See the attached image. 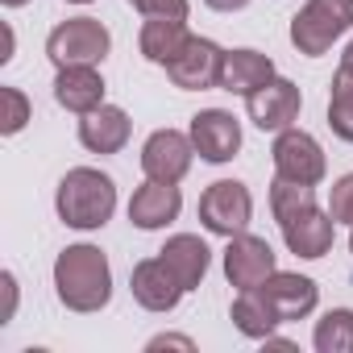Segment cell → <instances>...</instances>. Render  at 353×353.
Instances as JSON below:
<instances>
[{"label": "cell", "instance_id": "cell-2", "mask_svg": "<svg viewBox=\"0 0 353 353\" xmlns=\"http://www.w3.org/2000/svg\"><path fill=\"white\" fill-rule=\"evenodd\" d=\"M54 208H59V221L67 229H79V233L104 229L117 212V183L96 166H75L63 174Z\"/></svg>", "mask_w": 353, "mask_h": 353}, {"label": "cell", "instance_id": "cell-12", "mask_svg": "<svg viewBox=\"0 0 353 353\" xmlns=\"http://www.w3.org/2000/svg\"><path fill=\"white\" fill-rule=\"evenodd\" d=\"M258 291L266 295V303L274 307V316H279L283 324H291V320H307V316L316 312V303H320V287H316L307 274L274 270Z\"/></svg>", "mask_w": 353, "mask_h": 353}, {"label": "cell", "instance_id": "cell-33", "mask_svg": "<svg viewBox=\"0 0 353 353\" xmlns=\"http://www.w3.org/2000/svg\"><path fill=\"white\" fill-rule=\"evenodd\" d=\"M71 5H88V0H71Z\"/></svg>", "mask_w": 353, "mask_h": 353}, {"label": "cell", "instance_id": "cell-11", "mask_svg": "<svg viewBox=\"0 0 353 353\" xmlns=\"http://www.w3.org/2000/svg\"><path fill=\"white\" fill-rule=\"evenodd\" d=\"M188 133H192L196 154H200L204 162H212V166L237 158V150H241V125H237V117L225 112V108H204V112H196Z\"/></svg>", "mask_w": 353, "mask_h": 353}, {"label": "cell", "instance_id": "cell-21", "mask_svg": "<svg viewBox=\"0 0 353 353\" xmlns=\"http://www.w3.org/2000/svg\"><path fill=\"white\" fill-rule=\"evenodd\" d=\"M233 324H237L241 336H250V341H266L283 320L274 316V307L266 303V295H262L258 287H250V291H241V295L233 299Z\"/></svg>", "mask_w": 353, "mask_h": 353}, {"label": "cell", "instance_id": "cell-19", "mask_svg": "<svg viewBox=\"0 0 353 353\" xmlns=\"http://www.w3.org/2000/svg\"><path fill=\"white\" fill-rule=\"evenodd\" d=\"M274 79V59L262 50H225V67H221V88L233 96H250L262 83Z\"/></svg>", "mask_w": 353, "mask_h": 353}, {"label": "cell", "instance_id": "cell-30", "mask_svg": "<svg viewBox=\"0 0 353 353\" xmlns=\"http://www.w3.org/2000/svg\"><path fill=\"white\" fill-rule=\"evenodd\" d=\"M204 5H208V9H216V13H241L250 0H204Z\"/></svg>", "mask_w": 353, "mask_h": 353}, {"label": "cell", "instance_id": "cell-9", "mask_svg": "<svg viewBox=\"0 0 353 353\" xmlns=\"http://www.w3.org/2000/svg\"><path fill=\"white\" fill-rule=\"evenodd\" d=\"M299 108H303L299 88H295L291 79H279V75H274L270 83H262L258 92L245 96V112H250V121H254L262 133H283V129H291L295 117H299Z\"/></svg>", "mask_w": 353, "mask_h": 353}, {"label": "cell", "instance_id": "cell-8", "mask_svg": "<svg viewBox=\"0 0 353 353\" xmlns=\"http://www.w3.org/2000/svg\"><path fill=\"white\" fill-rule=\"evenodd\" d=\"M192 158H196L192 133H179V129H158L141 145V170L145 179H158V183H183Z\"/></svg>", "mask_w": 353, "mask_h": 353}, {"label": "cell", "instance_id": "cell-23", "mask_svg": "<svg viewBox=\"0 0 353 353\" xmlns=\"http://www.w3.org/2000/svg\"><path fill=\"white\" fill-rule=\"evenodd\" d=\"M312 345H316L320 353H353V312H349V307L324 312V320H316Z\"/></svg>", "mask_w": 353, "mask_h": 353}, {"label": "cell", "instance_id": "cell-25", "mask_svg": "<svg viewBox=\"0 0 353 353\" xmlns=\"http://www.w3.org/2000/svg\"><path fill=\"white\" fill-rule=\"evenodd\" d=\"M0 100H5V125H0V129H5V137H13L30 121V100H26L21 88H5V92H0Z\"/></svg>", "mask_w": 353, "mask_h": 353}, {"label": "cell", "instance_id": "cell-7", "mask_svg": "<svg viewBox=\"0 0 353 353\" xmlns=\"http://www.w3.org/2000/svg\"><path fill=\"white\" fill-rule=\"evenodd\" d=\"M221 67H225V50L212 42V38H188V46L166 63V75L174 88L183 92H208V88H221Z\"/></svg>", "mask_w": 353, "mask_h": 353}, {"label": "cell", "instance_id": "cell-29", "mask_svg": "<svg viewBox=\"0 0 353 353\" xmlns=\"http://www.w3.org/2000/svg\"><path fill=\"white\" fill-rule=\"evenodd\" d=\"M166 345H170V349H196L192 336H154V341H150V349H166Z\"/></svg>", "mask_w": 353, "mask_h": 353}, {"label": "cell", "instance_id": "cell-31", "mask_svg": "<svg viewBox=\"0 0 353 353\" xmlns=\"http://www.w3.org/2000/svg\"><path fill=\"white\" fill-rule=\"evenodd\" d=\"M341 67H345V71H353V42L345 46V54H341Z\"/></svg>", "mask_w": 353, "mask_h": 353}, {"label": "cell", "instance_id": "cell-10", "mask_svg": "<svg viewBox=\"0 0 353 353\" xmlns=\"http://www.w3.org/2000/svg\"><path fill=\"white\" fill-rule=\"evenodd\" d=\"M274 270H279V266H274V250H270L266 237H254V233L229 237V250H225V279H229L237 291L262 287Z\"/></svg>", "mask_w": 353, "mask_h": 353}, {"label": "cell", "instance_id": "cell-18", "mask_svg": "<svg viewBox=\"0 0 353 353\" xmlns=\"http://www.w3.org/2000/svg\"><path fill=\"white\" fill-rule=\"evenodd\" d=\"M54 100L67 112L88 117L92 108L104 104V79H100V71L96 67H59V75H54Z\"/></svg>", "mask_w": 353, "mask_h": 353}, {"label": "cell", "instance_id": "cell-22", "mask_svg": "<svg viewBox=\"0 0 353 353\" xmlns=\"http://www.w3.org/2000/svg\"><path fill=\"white\" fill-rule=\"evenodd\" d=\"M307 208H316V188L274 174V183H270V212H274L279 229H283L287 221H295L299 212H307Z\"/></svg>", "mask_w": 353, "mask_h": 353}, {"label": "cell", "instance_id": "cell-32", "mask_svg": "<svg viewBox=\"0 0 353 353\" xmlns=\"http://www.w3.org/2000/svg\"><path fill=\"white\" fill-rule=\"evenodd\" d=\"M5 9H21V5H30V0H0Z\"/></svg>", "mask_w": 353, "mask_h": 353}, {"label": "cell", "instance_id": "cell-26", "mask_svg": "<svg viewBox=\"0 0 353 353\" xmlns=\"http://www.w3.org/2000/svg\"><path fill=\"white\" fill-rule=\"evenodd\" d=\"M328 212L336 225H349L353 229V174H341L328 192Z\"/></svg>", "mask_w": 353, "mask_h": 353}, {"label": "cell", "instance_id": "cell-6", "mask_svg": "<svg viewBox=\"0 0 353 353\" xmlns=\"http://www.w3.org/2000/svg\"><path fill=\"white\" fill-rule=\"evenodd\" d=\"M270 158H274V174H283V179H295V183H320L324 179V150L312 133L303 129H283L274 133V145H270Z\"/></svg>", "mask_w": 353, "mask_h": 353}, {"label": "cell", "instance_id": "cell-17", "mask_svg": "<svg viewBox=\"0 0 353 353\" xmlns=\"http://www.w3.org/2000/svg\"><path fill=\"white\" fill-rule=\"evenodd\" d=\"M158 258L170 266V274L179 279V287H183V291H196V287L204 283V274H208L212 250H208L196 233H179V237H170V241L158 250Z\"/></svg>", "mask_w": 353, "mask_h": 353}, {"label": "cell", "instance_id": "cell-27", "mask_svg": "<svg viewBox=\"0 0 353 353\" xmlns=\"http://www.w3.org/2000/svg\"><path fill=\"white\" fill-rule=\"evenodd\" d=\"M129 5L141 17H174V21H188V0H129Z\"/></svg>", "mask_w": 353, "mask_h": 353}, {"label": "cell", "instance_id": "cell-4", "mask_svg": "<svg viewBox=\"0 0 353 353\" xmlns=\"http://www.w3.org/2000/svg\"><path fill=\"white\" fill-rule=\"evenodd\" d=\"M108 50H112V34L96 17H71L54 26L46 38V54L54 67H96L104 63Z\"/></svg>", "mask_w": 353, "mask_h": 353}, {"label": "cell", "instance_id": "cell-34", "mask_svg": "<svg viewBox=\"0 0 353 353\" xmlns=\"http://www.w3.org/2000/svg\"><path fill=\"white\" fill-rule=\"evenodd\" d=\"M349 250H353V233H349Z\"/></svg>", "mask_w": 353, "mask_h": 353}, {"label": "cell", "instance_id": "cell-14", "mask_svg": "<svg viewBox=\"0 0 353 353\" xmlns=\"http://www.w3.org/2000/svg\"><path fill=\"white\" fill-rule=\"evenodd\" d=\"M183 212V196H179V183H158V179H145L133 200H129V221L137 229H162L170 225L174 216Z\"/></svg>", "mask_w": 353, "mask_h": 353}, {"label": "cell", "instance_id": "cell-1", "mask_svg": "<svg viewBox=\"0 0 353 353\" xmlns=\"http://www.w3.org/2000/svg\"><path fill=\"white\" fill-rule=\"evenodd\" d=\"M54 291H59V303L79 312V316L100 312L112 299V266H108L104 250L67 245L54 258Z\"/></svg>", "mask_w": 353, "mask_h": 353}, {"label": "cell", "instance_id": "cell-15", "mask_svg": "<svg viewBox=\"0 0 353 353\" xmlns=\"http://www.w3.org/2000/svg\"><path fill=\"white\" fill-rule=\"evenodd\" d=\"M332 237H336V221H332V212H320V208H307V212H299L295 221L283 225L287 250L295 258H307V262L324 258L332 250Z\"/></svg>", "mask_w": 353, "mask_h": 353}, {"label": "cell", "instance_id": "cell-16", "mask_svg": "<svg viewBox=\"0 0 353 353\" xmlns=\"http://www.w3.org/2000/svg\"><path fill=\"white\" fill-rule=\"evenodd\" d=\"M129 133H133V121H129V112L117 108V104H100V108H92V112L79 121V141H83V150H92V154H117V150H125Z\"/></svg>", "mask_w": 353, "mask_h": 353}, {"label": "cell", "instance_id": "cell-13", "mask_svg": "<svg viewBox=\"0 0 353 353\" xmlns=\"http://www.w3.org/2000/svg\"><path fill=\"white\" fill-rule=\"evenodd\" d=\"M129 291H133V299H137L145 312H174V307H179V299H183L179 279L170 274V266H166L162 258L137 262L133 274H129Z\"/></svg>", "mask_w": 353, "mask_h": 353}, {"label": "cell", "instance_id": "cell-24", "mask_svg": "<svg viewBox=\"0 0 353 353\" xmlns=\"http://www.w3.org/2000/svg\"><path fill=\"white\" fill-rule=\"evenodd\" d=\"M328 129L353 145V71L336 67L332 75V96H328Z\"/></svg>", "mask_w": 353, "mask_h": 353}, {"label": "cell", "instance_id": "cell-5", "mask_svg": "<svg viewBox=\"0 0 353 353\" xmlns=\"http://www.w3.org/2000/svg\"><path fill=\"white\" fill-rule=\"evenodd\" d=\"M254 221V196L245 183L237 179H216L204 196H200V225L216 237H237L245 233Z\"/></svg>", "mask_w": 353, "mask_h": 353}, {"label": "cell", "instance_id": "cell-3", "mask_svg": "<svg viewBox=\"0 0 353 353\" xmlns=\"http://www.w3.org/2000/svg\"><path fill=\"white\" fill-rule=\"evenodd\" d=\"M349 30H353V0H307L291 17V46L303 59H320Z\"/></svg>", "mask_w": 353, "mask_h": 353}, {"label": "cell", "instance_id": "cell-20", "mask_svg": "<svg viewBox=\"0 0 353 353\" xmlns=\"http://www.w3.org/2000/svg\"><path fill=\"white\" fill-rule=\"evenodd\" d=\"M188 38H192V34H188V21H174V17H145L137 46H141L145 63L166 67L174 54L188 46Z\"/></svg>", "mask_w": 353, "mask_h": 353}, {"label": "cell", "instance_id": "cell-28", "mask_svg": "<svg viewBox=\"0 0 353 353\" xmlns=\"http://www.w3.org/2000/svg\"><path fill=\"white\" fill-rule=\"evenodd\" d=\"M0 283H5V299H9V303H5V324H9V320H13V312H17V279L5 270V279H0Z\"/></svg>", "mask_w": 353, "mask_h": 353}]
</instances>
